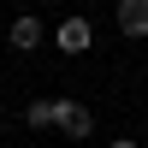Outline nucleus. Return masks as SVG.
Masks as SVG:
<instances>
[{"instance_id":"1","label":"nucleus","mask_w":148,"mask_h":148,"mask_svg":"<svg viewBox=\"0 0 148 148\" xmlns=\"http://www.w3.org/2000/svg\"><path fill=\"white\" fill-rule=\"evenodd\" d=\"M53 125L65 130L71 142H83V136H89V130H95V119H89V107H77V101H71V95H53Z\"/></svg>"},{"instance_id":"2","label":"nucleus","mask_w":148,"mask_h":148,"mask_svg":"<svg viewBox=\"0 0 148 148\" xmlns=\"http://www.w3.org/2000/svg\"><path fill=\"white\" fill-rule=\"evenodd\" d=\"M53 42H59V53H89V47H95V30H89V18H65L53 30Z\"/></svg>"},{"instance_id":"3","label":"nucleus","mask_w":148,"mask_h":148,"mask_svg":"<svg viewBox=\"0 0 148 148\" xmlns=\"http://www.w3.org/2000/svg\"><path fill=\"white\" fill-rule=\"evenodd\" d=\"M6 42L18 47V53H30V47H42V18H30V12H24V18H12Z\"/></svg>"},{"instance_id":"4","label":"nucleus","mask_w":148,"mask_h":148,"mask_svg":"<svg viewBox=\"0 0 148 148\" xmlns=\"http://www.w3.org/2000/svg\"><path fill=\"white\" fill-rule=\"evenodd\" d=\"M119 30L125 36H148V0H119Z\"/></svg>"},{"instance_id":"5","label":"nucleus","mask_w":148,"mask_h":148,"mask_svg":"<svg viewBox=\"0 0 148 148\" xmlns=\"http://www.w3.org/2000/svg\"><path fill=\"white\" fill-rule=\"evenodd\" d=\"M24 119H30V130H47V125H53V101H30Z\"/></svg>"},{"instance_id":"6","label":"nucleus","mask_w":148,"mask_h":148,"mask_svg":"<svg viewBox=\"0 0 148 148\" xmlns=\"http://www.w3.org/2000/svg\"><path fill=\"white\" fill-rule=\"evenodd\" d=\"M107 148H142V142H130V136H119V142H107Z\"/></svg>"},{"instance_id":"7","label":"nucleus","mask_w":148,"mask_h":148,"mask_svg":"<svg viewBox=\"0 0 148 148\" xmlns=\"http://www.w3.org/2000/svg\"><path fill=\"white\" fill-rule=\"evenodd\" d=\"M0 136H6V119H0Z\"/></svg>"}]
</instances>
